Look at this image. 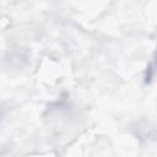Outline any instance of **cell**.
<instances>
[{"label": "cell", "mask_w": 157, "mask_h": 157, "mask_svg": "<svg viewBox=\"0 0 157 157\" xmlns=\"http://www.w3.org/2000/svg\"><path fill=\"white\" fill-rule=\"evenodd\" d=\"M156 63H157V53H156Z\"/></svg>", "instance_id": "1"}]
</instances>
